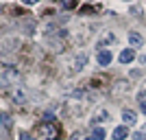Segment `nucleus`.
<instances>
[{
  "mask_svg": "<svg viewBox=\"0 0 146 140\" xmlns=\"http://www.w3.org/2000/svg\"><path fill=\"white\" fill-rule=\"evenodd\" d=\"M0 79L2 81H18L20 72L15 66H0Z\"/></svg>",
  "mask_w": 146,
  "mask_h": 140,
  "instance_id": "1",
  "label": "nucleus"
},
{
  "mask_svg": "<svg viewBox=\"0 0 146 140\" xmlns=\"http://www.w3.org/2000/svg\"><path fill=\"white\" fill-rule=\"evenodd\" d=\"M42 129L48 134V140H57V138H59V127H57L55 123H44Z\"/></svg>",
  "mask_w": 146,
  "mask_h": 140,
  "instance_id": "2",
  "label": "nucleus"
},
{
  "mask_svg": "<svg viewBox=\"0 0 146 140\" xmlns=\"http://www.w3.org/2000/svg\"><path fill=\"white\" fill-rule=\"evenodd\" d=\"M142 44H144V37L140 33H129V46L131 48H140Z\"/></svg>",
  "mask_w": 146,
  "mask_h": 140,
  "instance_id": "3",
  "label": "nucleus"
},
{
  "mask_svg": "<svg viewBox=\"0 0 146 140\" xmlns=\"http://www.w3.org/2000/svg\"><path fill=\"white\" fill-rule=\"evenodd\" d=\"M118 59H120V64H131V61L135 59L133 48H124V50L120 53V57H118Z\"/></svg>",
  "mask_w": 146,
  "mask_h": 140,
  "instance_id": "4",
  "label": "nucleus"
},
{
  "mask_svg": "<svg viewBox=\"0 0 146 140\" xmlns=\"http://www.w3.org/2000/svg\"><path fill=\"white\" fill-rule=\"evenodd\" d=\"M127 88H129V81H116V83H113V96H120V94H124V92H127Z\"/></svg>",
  "mask_w": 146,
  "mask_h": 140,
  "instance_id": "5",
  "label": "nucleus"
},
{
  "mask_svg": "<svg viewBox=\"0 0 146 140\" xmlns=\"http://www.w3.org/2000/svg\"><path fill=\"white\" fill-rule=\"evenodd\" d=\"M96 59H98V64H100V66H109V64H111V59H113V55H111L109 50H100Z\"/></svg>",
  "mask_w": 146,
  "mask_h": 140,
  "instance_id": "6",
  "label": "nucleus"
},
{
  "mask_svg": "<svg viewBox=\"0 0 146 140\" xmlns=\"http://www.w3.org/2000/svg\"><path fill=\"white\" fill-rule=\"evenodd\" d=\"M0 127H2V134L11 131V116H7L5 112H0Z\"/></svg>",
  "mask_w": 146,
  "mask_h": 140,
  "instance_id": "7",
  "label": "nucleus"
},
{
  "mask_svg": "<svg viewBox=\"0 0 146 140\" xmlns=\"http://www.w3.org/2000/svg\"><path fill=\"white\" fill-rule=\"evenodd\" d=\"M122 121L127 123V125H135V123H137V114L131 112V110H124L122 112Z\"/></svg>",
  "mask_w": 146,
  "mask_h": 140,
  "instance_id": "8",
  "label": "nucleus"
},
{
  "mask_svg": "<svg viewBox=\"0 0 146 140\" xmlns=\"http://www.w3.org/2000/svg\"><path fill=\"white\" fill-rule=\"evenodd\" d=\"M129 136V129L124 127V125H122V127H116L113 129V140H124Z\"/></svg>",
  "mask_w": 146,
  "mask_h": 140,
  "instance_id": "9",
  "label": "nucleus"
},
{
  "mask_svg": "<svg viewBox=\"0 0 146 140\" xmlns=\"http://www.w3.org/2000/svg\"><path fill=\"white\" fill-rule=\"evenodd\" d=\"M113 42H116V37L111 35V33H105V35L98 40V46H105V44H113Z\"/></svg>",
  "mask_w": 146,
  "mask_h": 140,
  "instance_id": "10",
  "label": "nucleus"
},
{
  "mask_svg": "<svg viewBox=\"0 0 146 140\" xmlns=\"http://www.w3.org/2000/svg\"><path fill=\"white\" fill-rule=\"evenodd\" d=\"M85 61H87V55H85V53H81V55L74 59V68H76V70H81V68L85 66Z\"/></svg>",
  "mask_w": 146,
  "mask_h": 140,
  "instance_id": "11",
  "label": "nucleus"
},
{
  "mask_svg": "<svg viewBox=\"0 0 146 140\" xmlns=\"http://www.w3.org/2000/svg\"><path fill=\"white\" fill-rule=\"evenodd\" d=\"M13 98H15L18 103H24V92H22V88H13Z\"/></svg>",
  "mask_w": 146,
  "mask_h": 140,
  "instance_id": "12",
  "label": "nucleus"
},
{
  "mask_svg": "<svg viewBox=\"0 0 146 140\" xmlns=\"http://www.w3.org/2000/svg\"><path fill=\"white\" fill-rule=\"evenodd\" d=\"M92 138H94V140H103L105 138V129L103 127H96L94 131H92Z\"/></svg>",
  "mask_w": 146,
  "mask_h": 140,
  "instance_id": "13",
  "label": "nucleus"
},
{
  "mask_svg": "<svg viewBox=\"0 0 146 140\" xmlns=\"http://www.w3.org/2000/svg\"><path fill=\"white\" fill-rule=\"evenodd\" d=\"M131 138H133V140H146V125H144V129H142V131H135Z\"/></svg>",
  "mask_w": 146,
  "mask_h": 140,
  "instance_id": "14",
  "label": "nucleus"
},
{
  "mask_svg": "<svg viewBox=\"0 0 146 140\" xmlns=\"http://www.w3.org/2000/svg\"><path fill=\"white\" fill-rule=\"evenodd\" d=\"M76 7V2L74 0H68V2H63V9H74Z\"/></svg>",
  "mask_w": 146,
  "mask_h": 140,
  "instance_id": "15",
  "label": "nucleus"
},
{
  "mask_svg": "<svg viewBox=\"0 0 146 140\" xmlns=\"http://www.w3.org/2000/svg\"><path fill=\"white\" fill-rule=\"evenodd\" d=\"M140 101H146V85L142 88V92H140Z\"/></svg>",
  "mask_w": 146,
  "mask_h": 140,
  "instance_id": "16",
  "label": "nucleus"
},
{
  "mask_svg": "<svg viewBox=\"0 0 146 140\" xmlns=\"http://www.w3.org/2000/svg\"><path fill=\"white\" fill-rule=\"evenodd\" d=\"M20 140H33V138H31V136L26 134V131H22V134H20Z\"/></svg>",
  "mask_w": 146,
  "mask_h": 140,
  "instance_id": "17",
  "label": "nucleus"
},
{
  "mask_svg": "<svg viewBox=\"0 0 146 140\" xmlns=\"http://www.w3.org/2000/svg\"><path fill=\"white\" fill-rule=\"evenodd\" d=\"M140 110H142V112L146 114V101H140Z\"/></svg>",
  "mask_w": 146,
  "mask_h": 140,
  "instance_id": "18",
  "label": "nucleus"
},
{
  "mask_svg": "<svg viewBox=\"0 0 146 140\" xmlns=\"http://www.w3.org/2000/svg\"><path fill=\"white\" fill-rule=\"evenodd\" d=\"M70 140H79V134H72V138Z\"/></svg>",
  "mask_w": 146,
  "mask_h": 140,
  "instance_id": "19",
  "label": "nucleus"
},
{
  "mask_svg": "<svg viewBox=\"0 0 146 140\" xmlns=\"http://www.w3.org/2000/svg\"><path fill=\"white\" fill-rule=\"evenodd\" d=\"M85 140H94V138H92V136H87V138H85Z\"/></svg>",
  "mask_w": 146,
  "mask_h": 140,
  "instance_id": "20",
  "label": "nucleus"
},
{
  "mask_svg": "<svg viewBox=\"0 0 146 140\" xmlns=\"http://www.w3.org/2000/svg\"><path fill=\"white\" fill-rule=\"evenodd\" d=\"M144 61H146V55H144Z\"/></svg>",
  "mask_w": 146,
  "mask_h": 140,
  "instance_id": "21",
  "label": "nucleus"
}]
</instances>
